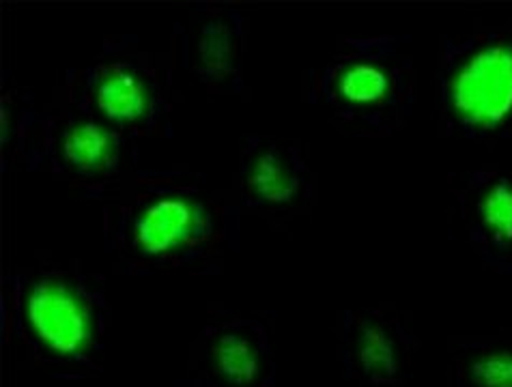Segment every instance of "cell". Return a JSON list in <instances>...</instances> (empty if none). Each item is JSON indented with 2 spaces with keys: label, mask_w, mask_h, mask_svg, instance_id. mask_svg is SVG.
Returning <instances> with one entry per match:
<instances>
[{
  "label": "cell",
  "mask_w": 512,
  "mask_h": 387,
  "mask_svg": "<svg viewBox=\"0 0 512 387\" xmlns=\"http://www.w3.org/2000/svg\"><path fill=\"white\" fill-rule=\"evenodd\" d=\"M173 52L142 46L138 35H115L87 65L71 67L59 89L115 132L142 142L173 136Z\"/></svg>",
  "instance_id": "cell-4"
},
{
  "label": "cell",
  "mask_w": 512,
  "mask_h": 387,
  "mask_svg": "<svg viewBox=\"0 0 512 387\" xmlns=\"http://www.w3.org/2000/svg\"><path fill=\"white\" fill-rule=\"evenodd\" d=\"M409 35L343 37L306 78V102L349 136L390 138L414 114L416 61Z\"/></svg>",
  "instance_id": "cell-3"
},
{
  "label": "cell",
  "mask_w": 512,
  "mask_h": 387,
  "mask_svg": "<svg viewBox=\"0 0 512 387\" xmlns=\"http://www.w3.org/2000/svg\"><path fill=\"white\" fill-rule=\"evenodd\" d=\"M409 338L377 310L345 312L343 360L347 375L371 387H396L407 375Z\"/></svg>",
  "instance_id": "cell-11"
},
{
  "label": "cell",
  "mask_w": 512,
  "mask_h": 387,
  "mask_svg": "<svg viewBox=\"0 0 512 387\" xmlns=\"http://www.w3.org/2000/svg\"><path fill=\"white\" fill-rule=\"evenodd\" d=\"M248 18L239 7L196 3L173 24L177 74H186L203 91L239 99L246 93Z\"/></svg>",
  "instance_id": "cell-8"
},
{
  "label": "cell",
  "mask_w": 512,
  "mask_h": 387,
  "mask_svg": "<svg viewBox=\"0 0 512 387\" xmlns=\"http://www.w3.org/2000/svg\"><path fill=\"white\" fill-rule=\"evenodd\" d=\"M231 192L241 211L287 231L315 205L317 177L297 140L250 134L241 142Z\"/></svg>",
  "instance_id": "cell-7"
},
{
  "label": "cell",
  "mask_w": 512,
  "mask_h": 387,
  "mask_svg": "<svg viewBox=\"0 0 512 387\" xmlns=\"http://www.w3.org/2000/svg\"><path fill=\"white\" fill-rule=\"evenodd\" d=\"M461 387H512V349L480 347L459 366Z\"/></svg>",
  "instance_id": "cell-13"
},
{
  "label": "cell",
  "mask_w": 512,
  "mask_h": 387,
  "mask_svg": "<svg viewBox=\"0 0 512 387\" xmlns=\"http://www.w3.org/2000/svg\"><path fill=\"white\" fill-rule=\"evenodd\" d=\"M3 132H0V145H3V170L7 172L9 164L26 162L31 151L33 136L39 121V112L35 110V97L28 89L18 84H3Z\"/></svg>",
  "instance_id": "cell-12"
},
{
  "label": "cell",
  "mask_w": 512,
  "mask_h": 387,
  "mask_svg": "<svg viewBox=\"0 0 512 387\" xmlns=\"http://www.w3.org/2000/svg\"><path fill=\"white\" fill-rule=\"evenodd\" d=\"M102 207V243L127 274H220L241 246V207L190 166H140L110 183Z\"/></svg>",
  "instance_id": "cell-1"
},
{
  "label": "cell",
  "mask_w": 512,
  "mask_h": 387,
  "mask_svg": "<svg viewBox=\"0 0 512 387\" xmlns=\"http://www.w3.org/2000/svg\"><path fill=\"white\" fill-rule=\"evenodd\" d=\"M437 117L448 136L476 145L512 138V26H476L442 41Z\"/></svg>",
  "instance_id": "cell-5"
},
{
  "label": "cell",
  "mask_w": 512,
  "mask_h": 387,
  "mask_svg": "<svg viewBox=\"0 0 512 387\" xmlns=\"http://www.w3.org/2000/svg\"><path fill=\"white\" fill-rule=\"evenodd\" d=\"M461 231L482 261L512 269V170L472 168L450 177Z\"/></svg>",
  "instance_id": "cell-10"
},
{
  "label": "cell",
  "mask_w": 512,
  "mask_h": 387,
  "mask_svg": "<svg viewBox=\"0 0 512 387\" xmlns=\"http://www.w3.org/2000/svg\"><path fill=\"white\" fill-rule=\"evenodd\" d=\"M9 289L16 334L39 364L63 375L95 366L108 325L102 276L41 252L11 276Z\"/></svg>",
  "instance_id": "cell-2"
},
{
  "label": "cell",
  "mask_w": 512,
  "mask_h": 387,
  "mask_svg": "<svg viewBox=\"0 0 512 387\" xmlns=\"http://www.w3.org/2000/svg\"><path fill=\"white\" fill-rule=\"evenodd\" d=\"M140 142L127 138L69 102L56 86L52 104L39 112L26 170H46L82 198H93L127 172L140 168Z\"/></svg>",
  "instance_id": "cell-6"
},
{
  "label": "cell",
  "mask_w": 512,
  "mask_h": 387,
  "mask_svg": "<svg viewBox=\"0 0 512 387\" xmlns=\"http://www.w3.org/2000/svg\"><path fill=\"white\" fill-rule=\"evenodd\" d=\"M177 387H274L263 325L241 317L207 325L192 344L188 377Z\"/></svg>",
  "instance_id": "cell-9"
}]
</instances>
